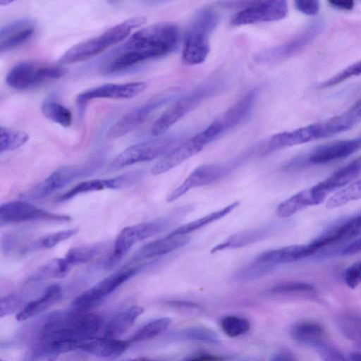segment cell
I'll return each mask as SVG.
<instances>
[{
  "label": "cell",
  "mask_w": 361,
  "mask_h": 361,
  "mask_svg": "<svg viewBox=\"0 0 361 361\" xmlns=\"http://www.w3.org/2000/svg\"><path fill=\"white\" fill-rule=\"evenodd\" d=\"M360 175L361 155L312 187L317 192L326 197L334 190L348 185Z\"/></svg>",
  "instance_id": "22"
},
{
  "label": "cell",
  "mask_w": 361,
  "mask_h": 361,
  "mask_svg": "<svg viewBox=\"0 0 361 361\" xmlns=\"http://www.w3.org/2000/svg\"><path fill=\"white\" fill-rule=\"evenodd\" d=\"M41 111L46 118L61 126L68 128L72 123L71 111L52 98H48L42 102Z\"/></svg>",
  "instance_id": "32"
},
{
  "label": "cell",
  "mask_w": 361,
  "mask_h": 361,
  "mask_svg": "<svg viewBox=\"0 0 361 361\" xmlns=\"http://www.w3.org/2000/svg\"><path fill=\"white\" fill-rule=\"evenodd\" d=\"M97 167V164L93 161L85 164L61 166L32 188L26 196L32 199L44 198L74 180L90 175Z\"/></svg>",
  "instance_id": "10"
},
{
  "label": "cell",
  "mask_w": 361,
  "mask_h": 361,
  "mask_svg": "<svg viewBox=\"0 0 361 361\" xmlns=\"http://www.w3.org/2000/svg\"><path fill=\"white\" fill-rule=\"evenodd\" d=\"M29 140V135L20 130L1 126L0 152H10L23 146Z\"/></svg>",
  "instance_id": "35"
},
{
  "label": "cell",
  "mask_w": 361,
  "mask_h": 361,
  "mask_svg": "<svg viewBox=\"0 0 361 361\" xmlns=\"http://www.w3.org/2000/svg\"><path fill=\"white\" fill-rule=\"evenodd\" d=\"M170 324L171 319L168 317L154 319L139 329L128 341L138 342L152 338L164 331Z\"/></svg>",
  "instance_id": "36"
},
{
  "label": "cell",
  "mask_w": 361,
  "mask_h": 361,
  "mask_svg": "<svg viewBox=\"0 0 361 361\" xmlns=\"http://www.w3.org/2000/svg\"><path fill=\"white\" fill-rule=\"evenodd\" d=\"M136 272V269L121 270L106 277L74 299L72 307L82 312L96 305Z\"/></svg>",
  "instance_id": "16"
},
{
  "label": "cell",
  "mask_w": 361,
  "mask_h": 361,
  "mask_svg": "<svg viewBox=\"0 0 361 361\" xmlns=\"http://www.w3.org/2000/svg\"><path fill=\"white\" fill-rule=\"evenodd\" d=\"M188 210L190 206L180 207L164 218L123 228L116 239L113 252L106 263V267L116 265L135 244L165 230Z\"/></svg>",
  "instance_id": "5"
},
{
  "label": "cell",
  "mask_w": 361,
  "mask_h": 361,
  "mask_svg": "<svg viewBox=\"0 0 361 361\" xmlns=\"http://www.w3.org/2000/svg\"><path fill=\"white\" fill-rule=\"evenodd\" d=\"M275 226L269 224L257 228H253L233 234L224 242L214 246L212 253L227 249H237L247 246L262 240L271 235Z\"/></svg>",
  "instance_id": "25"
},
{
  "label": "cell",
  "mask_w": 361,
  "mask_h": 361,
  "mask_svg": "<svg viewBox=\"0 0 361 361\" xmlns=\"http://www.w3.org/2000/svg\"><path fill=\"white\" fill-rule=\"evenodd\" d=\"M351 361H361V353L357 352L352 353L350 355Z\"/></svg>",
  "instance_id": "54"
},
{
  "label": "cell",
  "mask_w": 361,
  "mask_h": 361,
  "mask_svg": "<svg viewBox=\"0 0 361 361\" xmlns=\"http://www.w3.org/2000/svg\"><path fill=\"white\" fill-rule=\"evenodd\" d=\"M240 202L235 201L231 204L226 206L225 207L210 213L195 221L189 222L186 224L182 225L171 232L169 235H187L199 228H201L216 220H219L224 216L231 213L234 209L239 206Z\"/></svg>",
  "instance_id": "31"
},
{
  "label": "cell",
  "mask_w": 361,
  "mask_h": 361,
  "mask_svg": "<svg viewBox=\"0 0 361 361\" xmlns=\"http://www.w3.org/2000/svg\"><path fill=\"white\" fill-rule=\"evenodd\" d=\"M168 303L172 306L189 308V309H200V306L193 302L187 300H171Z\"/></svg>",
  "instance_id": "53"
},
{
  "label": "cell",
  "mask_w": 361,
  "mask_h": 361,
  "mask_svg": "<svg viewBox=\"0 0 361 361\" xmlns=\"http://www.w3.org/2000/svg\"><path fill=\"white\" fill-rule=\"evenodd\" d=\"M343 280L352 289H355L361 283V259L345 269L343 272Z\"/></svg>",
  "instance_id": "44"
},
{
  "label": "cell",
  "mask_w": 361,
  "mask_h": 361,
  "mask_svg": "<svg viewBox=\"0 0 361 361\" xmlns=\"http://www.w3.org/2000/svg\"><path fill=\"white\" fill-rule=\"evenodd\" d=\"M181 137L173 135L133 145L117 154L109 163V171L164 156L180 143Z\"/></svg>",
  "instance_id": "6"
},
{
  "label": "cell",
  "mask_w": 361,
  "mask_h": 361,
  "mask_svg": "<svg viewBox=\"0 0 361 361\" xmlns=\"http://www.w3.org/2000/svg\"><path fill=\"white\" fill-rule=\"evenodd\" d=\"M70 266L64 258H54L42 267L35 274V278L64 276L68 271Z\"/></svg>",
  "instance_id": "40"
},
{
  "label": "cell",
  "mask_w": 361,
  "mask_h": 361,
  "mask_svg": "<svg viewBox=\"0 0 361 361\" xmlns=\"http://www.w3.org/2000/svg\"><path fill=\"white\" fill-rule=\"evenodd\" d=\"M288 12L286 1H255L236 13L231 20L233 26H241L284 18Z\"/></svg>",
  "instance_id": "12"
},
{
  "label": "cell",
  "mask_w": 361,
  "mask_h": 361,
  "mask_svg": "<svg viewBox=\"0 0 361 361\" xmlns=\"http://www.w3.org/2000/svg\"><path fill=\"white\" fill-rule=\"evenodd\" d=\"M1 361H3V360H1Z\"/></svg>",
  "instance_id": "58"
},
{
  "label": "cell",
  "mask_w": 361,
  "mask_h": 361,
  "mask_svg": "<svg viewBox=\"0 0 361 361\" xmlns=\"http://www.w3.org/2000/svg\"><path fill=\"white\" fill-rule=\"evenodd\" d=\"M326 197L313 187L304 189L279 204L276 214L281 218H287L308 207L321 204Z\"/></svg>",
  "instance_id": "23"
},
{
  "label": "cell",
  "mask_w": 361,
  "mask_h": 361,
  "mask_svg": "<svg viewBox=\"0 0 361 361\" xmlns=\"http://www.w3.org/2000/svg\"><path fill=\"white\" fill-rule=\"evenodd\" d=\"M269 361H297V360L290 350H281L272 355Z\"/></svg>",
  "instance_id": "49"
},
{
  "label": "cell",
  "mask_w": 361,
  "mask_h": 361,
  "mask_svg": "<svg viewBox=\"0 0 361 361\" xmlns=\"http://www.w3.org/2000/svg\"><path fill=\"white\" fill-rule=\"evenodd\" d=\"M329 4L335 9L341 11H351L355 6V2L351 0L329 1Z\"/></svg>",
  "instance_id": "51"
},
{
  "label": "cell",
  "mask_w": 361,
  "mask_h": 361,
  "mask_svg": "<svg viewBox=\"0 0 361 361\" xmlns=\"http://www.w3.org/2000/svg\"><path fill=\"white\" fill-rule=\"evenodd\" d=\"M361 149V136L326 143L315 147L307 157L312 164H324L349 157Z\"/></svg>",
  "instance_id": "19"
},
{
  "label": "cell",
  "mask_w": 361,
  "mask_h": 361,
  "mask_svg": "<svg viewBox=\"0 0 361 361\" xmlns=\"http://www.w3.org/2000/svg\"><path fill=\"white\" fill-rule=\"evenodd\" d=\"M78 232V229L75 228L50 233L39 239L34 245V247L45 249L52 248L61 242L75 235Z\"/></svg>",
  "instance_id": "42"
},
{
  "label": "cell",
  "mask_w": 361,
  "mask_h": 361,
  "mask_svg": "<svg viewBox=\"0 0 361 361\" xmlns=\"http://www.w3.org/2000/svg\"><path fill=\"white\" fill-rule=\"evenodd\" d=\"M235 361H262L260 358L257 357H246Z\"/></svg>",
  "instance_id": "56"
},
{
  "label": "cell",
  "mask_w": 361,
  "mask_h": 361,
  "mask_svg": "<svg viewBox=\"0 0 361 361\" xmlns=\"http://www.w3.org/2000/svg\"><path fill=\"white\" fill-rule=\"evenodd\" d=\"M121 361H159V360H152V359L142 357H137V358H133V359L124 360H121Z\"/></svg>",
  "instance_id": "55"
},
{
  "label": "cell",
  "mask_w": 361,
  "mask_h": 361,
  "mask_svg": "<svg viewBox=\"0 0 361 361\" xmlns=\"http://www.w3.org/2000/svg\"><path fill=\"white\" fill-rule=\"evenodd\" d=\"M295 8L300 13L307 16H315L318 13L320 5L316 0L302 1L298 0L294 1Z\"/></svg>",
  "instance_id": "47"
},
{
  "label": "cell",
  "mask_w": 361,
  "mask_h": 361,
  "mask_svg": "<svg viewBox=\"0 0 361 361\" xmlns=\"http://www.w3.org/2000/svg\"><path fill=\"white\" fill-rule=\"evenodd\" d=\"M178 92L174 88L164 90L132 109L111 126L106 133L107 137L115 140L125 136L147 119L152 112L173 100Z\"/></svg>",
  "instance_id": "9"
},
{
  "label": "cell",
  "mask_w": 361,
  "mask_h": 361,
  "mask_svg": "<svg viewBox=\"0 0 361 361\" xmlns=\"http://www.w3.org/2000/svg\"><path fill=\"white\" fill-rule=\"evenodd\" d=\"M344 334L350 338L361 343V318H348L343 322Z\"/></svg>",
  "instance_id": "45"
},
{
  "label": "cell",
  "mask_w": 361,
  "mask_h": 361,
  "mask_svg": "<svg viewBox=\"0 0 361 361\" xmlns=\"http://www.w3.org/2000/svg\"><path fill=\"white\" fill-rule=\"evenodd\" d=\"M325 26L323 19H314L287 42L256 53L254 60L259 63L271 64L288 59L313 42L323 32Z\"/></svg>",
  "instance_id": "7"
},
{
  "label": "cell",
  "mask_w": 361,
  "mask_h": 361,
  "mask_svg": "<svg viewBox=\"0 0 361 361\" xmlns=\"http://www.w3.org/2000/svg\"><path fill=\"white\" fill-rule=\"evenodd\" d=\"M244 159L245 157L241 155L226 163L204 164L196 168L183 183L168 196L167 202L176 200L192 188L215 182L228 173Z\"/></svg>",
  "instance_id": "11"
},
{
  "label": "cell",
  "mask_w": 361,
  "mask_h": 361,
  "mask_svg": "<svg viewBox=\"0 0 361 361\" xmlns=\"http://www.w3.org/2000/svg\"><path fill=\"white\" fill-rule=\"evenodd\" d=\"M179 36L177 25L157 23L133 33L114 53L103 68L105 73L123 71L147 60L165 56L173 51Z\"/></svg>",
  "instance_id": "1"
},
{
  "label": "cell",
  "mask_w": 361,
  "mask_h": 361,
  "mask_svg": "<svg viewBox=\"0 0 361 361\" xmlns=\"http://www.w3.org/2000/svg\"><path fill=\"white\" fill-rule=\"evenodd\" d=\"M66 72V69L61 66L24 61L12 66L6 81L13 89L27 90L59 79Z\"/></svg>",
  "instance_id": "8"
},
{
  "label": "cell",
  "mask_w": 361,
  "mask_h": 361,
  "mask_svg": "<svg viewBox=\"0 0 361 361\" xmlns=\"http://www.w3.org/2000/svg\"><path fill=\"white\" fill-rule=\"evenodd\" d=\"M322 361H351L336 348L325 343L317 347Z\"/></svg>",
  "instance_id": "46"
},
{
  "label": "cell",
  "mask_w": 361,
  "mask_h": 361,
  "mask_svg": "<svg viewBox=\"0 0 361 361\" xmlns=\"http://www.w3.org/2000/svg\"><path fill=\"white\" fill-rule=\"evenodd\" d=\"M211 142L204 130L197 133L164 155L152 168L151 173L159 175L169 171L199 153Z\"/></svg>",
  "instance_id": "17"
},
{
  "label": "cell",
  "mask_w": 361,
  "mask_h": 361,
  "mask_svg": "<svg viewBox=\"0 0 361 361\" xmlns=\"http://www.w3.org/2000/svg\"><path fill=\"white\" fill-rule=\"evenodd\" d=\"M61 295V286L53 284L49 286L37 300L27 303L16 316V320L23 322L45 310L54 303Z\"/></svg>",
  "instance_id": "29"
},
{
  "label": "cell",
  "mask_w": 361,
  "mask_h": 361,
  "mask_svg": "<svg viewBox=\"0 0 361 361\" xmlns=\"http://www.w3.org/2000/svg\"><path fill=\"white\" fill-rule=\"evenodd\" d=\"M267 293L271 295H299L312 297L316 293L314 287L304 281H285L271 287Z\"/></svg>",
  "instance_id": "33"
},
{
  "label": "cell",
  "mask_w": 361,
  "mask_h": 361,
  "mask_svg": "<svg viewBox=\"0 0 361 361\" xmlns=\"http://www.w3.org/2000/svg\"><path fill=\"white\" fill-rule=\"evenodd\" d=\"M144 312L140 306H132L115 316L108 323L105 337L116 338L128 331L137 318Z\"/></svg>",
  "instance_id": "30"
},
{
  "label": "cell",
  "mask_w": 361,
  "mask_h": 361,
  "mask_svg": "<svg viewBox=\"0 0 361 361\" xmlns=\"http://www.w3.org/2000/svg\"><path fill=\"white\" fill-rule=\"evenodd\" d=\"M290 334L296 341L316 348L325 343L324 327L313 321H302L294 324L290 327Z\"/></svg>",
  "instance_id": "28"
},
{
  "label": "cell",
  "mask_w": 361,
  "mask_h": 361,
  "mask_svg": "<svg viewBox=\"0 0 361 361\" xmlns=\"http://www.w3.org/2000/svg\"><path fill=\"white\" fill-rule=\"evenodd\" d=\"M273 268L265 264L254 262L250 265L243 268L235 275V279L240 281H247L257 279L269 273Z\"/></svg>",
  "instance_id": "43"
},
{
  "label": "cell",
  "mask_w": 361,
  "mask_h": 361,
  "mask_svg": "<svg viewBox=\"0 0 361 361\" xmlns=\"http://www.w3.org/2000/svg\"><path fill=\"white\" fill-rule=\"evenodd\" d=\"M179 336L181 338L190 341L212 343L218 342V336L214 331L202 326H192L184 329L179 333Z\"/></svg>",
  "instance_id": "39"
},
{
  "label": "cell",
  "mask_w": 361,
  "mask_h": 361,
  "mask_svg": "<svg viewBox=\"0 0 361 361\" xmlns=\"http://www.w3.org/2000/svg\"><path fill=\"white\" fill-rule=\"evenodd\" d=\"M36 25L30 18H20L8 23L0 29L1 53L11 51L26 43L35 35Z\"/></svg>",
  "instance_id": "20"
},
{
  "label": "cell",
  "mask_w": 361,
  "mask_h": 361,
  "mask_svg": "<svg viewBox=\"0 0 361 361\" xmlns=\"http://www.w3.org/2000/svg\"><path fill=\"white\" fill-rule=\"evenodd\" d=\"M20 303V298L18 294H10L1 300L0 314L3 317L5 314L14 311Z\"/></svg>",
  "instance_id": "48"
},
{
  "label": "cell",
  "mask_w": 361,
  "mask_h": 361,
  "mask_svg": "<svg viewBox=\"0 0 361 361\" xmlns=\"http://www.w3.org/2000/svg\"><path fill=\"white\" fill-rule=\"evenodd\" d=\"M224 84L222 78H212L180 97L155 120L151 128V134L155 137L164 135L202 102L221 91Z\"/></svg>",
  "instance_id": "4"
},
{
  "label": "cell",
  "mask_w": 361,
  "mask_h": 361,
  "mask_svg": "<svg viewBox=\"0 0 361 361\" xmlns=\"http://www.w3.org/2000/svg\"><path fill=\"white\" fill-rule=\"evenodd\" d=\"M71 216L58 214L39 208L23 200H14L0 206L1 226L35 221H68Z\"/></svg>",
  "instance_id": "13"
},
{
  "label": "cell",
  "mask_w": 361,
  "mask_h": 361,
  "mask_svg": "<svg viewBox=\"0 0 361 361\" xmlns=\"http://www.w3.org/2000/svg\"><path fill=\"white\" fill-rule=\"evenodd\" d=\"M13 2V1H10V0H0V5L1 6H7L8 4H11Z\"/></svg>",
  "instance_id": "57"
},
{
  "label": "cell",
  "mask_w": 361,
  "mask_h": 361,
  "mask_svg": "<svg viewBox=\"0 0 361 361\" xmlns=\"http://www.w3.org/2000/svg\"><path fill=\"white\" fill-rule=\"evenodd\" d=\"M360 199H361V178L331 196L326 201V207L328 209H334Z\"/></svg>",
  "instance_id": "34"
},
{
  "label": "cell",
  "mask_w": 361,
  "mask_h": 361,
  "mask_svg": "<svg viewBox=\"0 0 361 361\" xmlns=\"http://www.w3.org/2000/svg\"><path fill=\"white\" fill-rule=\"evenodd\" d=\"M224 358L216 355L203 353L189 357L183 361H224Z\"/></svg>",
  "instance_id": "50"
},
{
  "label": "cell",
  "mask_w": 361,
  "mask_h": 361,
  "mask_svg": "<svg viewBox=\"0 0 361 361\" xmlns=\"http://www.w3.org/2000/svg\"><path fill=\"white\" fill-rule=\"evenodd\" d=\"M190 240L187 235H171L148 243L140 248L137 257L139 259L161 256L184 246Z\"/></svg>",
  "instance_id": "27"
},
{
  "label": "cell",
  "mask_w": 361,
  "mask_h": 361,
  "mask_svg": "<svg viewBox=\"0 0 361 361\" xmlns=\"http://www.w3.org/2000/svg\"><path fill=\"white\" fill-rule=\"evenodd\" d=\"M221 326L227 336L233 338L247 332L250 328V324L245 318L229 315L221 319Z\"/></svg>",
  "instance_id": "38"
},
{
  "label": "cell",
  "mask_w": 361,
  "mask_h": 361,
  "mask_svg": "<svg viewBox=\"0 0 361 361\" xmlns=\"http://www.w3.org/2000/svg\"><path fill=\"white\" fill-rule=\"evenodd\" d=\"M359 252H361V238L356 239L347 247H345L342 250L341 254L346 256L355 255Z\"/></svg>",
  "instance_id": "52"
},
{
  "label": "cell",
  "mask_w": 361,
  "mask_h": 361,
  "mask_svg": "<svg viewBox=\"0 0 361 361\" xmlns=\"http://www.w3.org/2000/svg\"><path fill=\"white\" fill-rule=\"evenodd\" d=\"M361 75V60L343 68L332 77L328 78L321 84L319 88H327L340 84L346 80Z\"/></svg>",
  "instance_id": "41"
},
{
  "label": "cell",
  "mask_w": 361,
  "mask_h": 361,
  "mask_svg": "<svg viewBox=\"0 0 361 361\" xmlns=\"http://www.w3.org/2000/svg\"><path fill=\"white\" fill-rule=\"evenodd\" d=\"M140 177L139 173L134 171L126 173L111 178L85 180L78 183L63 194L59 200L60 201L68 200L82 193L102 190L105 188L119 189L125 188L135 183Z\"/></svg>",
  "instance_id": "21"
},
{
  "label": "cell",
  "mask_w": 361,
  "mask_h": 361,
  "mask_svg": "<svg viewBox=\"0 0 361 361\" xmlns=\"http://www.w3.org/2000/svg\"><path fill=\"white\" fill-rule=\"evenodd\" d=\"M256 95V90H250L214 120L204 130L209 137L213 141L221 135L240 124L251 111Z\"/></svg>",
  "instance_id": "14"
},
{
  "label": "cell",
  "mask_w": 361,
  "mask_h": 361,
  "mask_svg": "<svg viewBox=\"0 0 361 361\" xmlns=\"http://www.w3.org/2000/svg\"><path fill=\"white\" fill-rule=\"evenodd\" d=\"M312 255L308 244L293 245L262 252L255 260L274 268L276 265L295 262Z\"/></svg>",
  "instance_id": "24"
},
{
  "label": "cell",
  "mask_w": 361,
  "mask_h": 361,
  "mask_svg": "<svg viewBox=\"0 0 361 361\" xmlns=\"http://www.w3.org/2000/svg\"><path fill=\"white\" fill-rule=\"evenodd\" d=\"M219 20L218 13L210 6L197 11L185 35L181 59L186 66L203 63L210 51L209 37Z\"/></svg>",
  "instance_id": "2"
},
{
  "label": "cell",
  "mask_w": 361,
  "mask_h": 361,
  "mask_svg": "<svg viewBox=\"0 0 361 361\" xmlns=\"http://www.w3.org/2000/svg\"><path fill=\"white\" fill-rule=\"evenodd\" d=\"M99 250L100 245L97 244L77 246L67 252L64 259L70 267L85 263L93 259Z\"/></svg>",
  "instance_id": "37"
},
{
  "label": "cell",
  "mask_w": 361,
  "mask_h": 361,
  "mask_svg": "<svg viewBox=\"0 0 361 361\" xmlns=\"http://www.w3.org/2000/svg\"><path fill=\"white\" fill-rule=\"evenodd\" d=\"M143 16L132 17L108 28L98 36L79 42L67 49L60 57L62 63L71 64L92 59L109 47L125 39L131 31L143 25Z\"/></svg>",
  "instance_id": "3"
},
{
  "label": "cell",
  "mask_w": 361,
  "mask_h": 361,
  "mask_svg": "<svg viewBox=\"0 0 361 361\" xmlns=\"http://www.w3.org/2000/svg\"><path fill=\"white\" fill-rule=\"evenodd\" d=\"M147 87L145 82L109 83L87 90L77 96L76 103L80 113L87 103L95 99H129L142 93Z\"/></svg>",
  "instance_id": "15"
},
{
  "label": "cell",
  "mask_w": 361,
  "mask_h": 361,
  "mask_svg": "<svg viewBox=\"0 0 361 361\" xmlns=\"http://www.w3.org/2000/svg\"><path fill=\"white\" fill-rule=\"evenodd\" d=\"M128 341L105 337L104 338H85L82 341L80 349L99 357L117 355L128 346Z\"/></svg>",
  "instance_id": "26"
},
{
  "label": "cell",
  "mask_w": 361,
  "mask_h": 361,
  "mask_svg": "<svg viewBox=\"0 0 361 361\" xmlns=\"http://www.w3.org/2000/svg\"><path fill=\"white\" fill-rule=\"evenodd\" d=\"M361 235V212L327 228L310 242L316 251L332 244L350 240Z\"/></svg>",
  "instance_id": "18"
}]
</instances>
